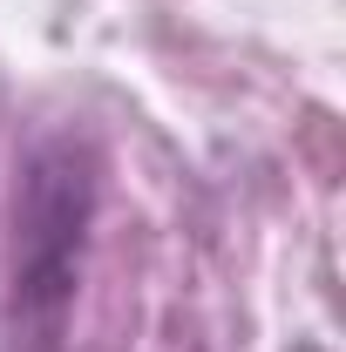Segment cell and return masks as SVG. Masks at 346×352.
Segmentation results:
<instances>
[{"instance_id": "cell-1", "label": "cell", "mask_w": 346, "mask_h": 352, "mask_svg": "<svg viewBox=\"0 0 346 352\" xmlns=\"http://www.w3.org/2000/svg\"><path fill=\"white\" fill-rule=\"evenodd\" d=\"M95 210V170L75 142H54L28 163V190L14 210V318L41 325L54 339L61 311L75 298L82 230Z\"/></svg>"}]
</instances>
